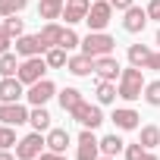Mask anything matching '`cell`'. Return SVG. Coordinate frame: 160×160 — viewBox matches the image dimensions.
Here are the masks:
<instances>
[{
    "label": "cell",
    "instance_id": "6da1fadb",
    "mask_svg": "<svg viewBox=\"0 0 160 160\" xmlns=\"http://www.w3.org/2000/svg\"><path fill=\"white\" fill-rule=\"evenodd\" d=\"M144 69L141 66H129V69H122V75H119V98L122 101H138L141 94H144Z\"/></svg>",
    "mask_w": 160,
    "mask_h": 160
},
{
    "label": "cell",
    "instance_id": "7a4b0ae2",
    "mask_svg": "<svg viewBox=\"0 0 160 160\" xmlns=\"http://www.w3.org/2000/svg\"><path fill=\"white\" fill-rule=\"evenodd\" d=\"M113 47H116V41L107 35V32H88L85 38H82V53H88V57H107V53H113Z\"/></svg>",
    "mask_w": 160,
    "mask_h": 160
},
{
    "label": "cell",
    "instance_id": "3957f363",
    "mask_svg": "<svg viewBox=\"0 0 160 160\" xmlns=\"http://www.w3.org/2000/svg\"><path fill=\"white\" fill-rule=\"evenodd\" d=\"M50 66H47V60L44 57H28V60H22L19 63V72H16V78L22 85H35V82H41L44 78V72H47Z\"/></svg>",
    "mask_w": 160,
    "mask_h": 160
},
{
    "label": "cell",
    "instance_id": "277c9868",
    "mask_svg": "<svg viewBox=\"0 0 160 160\" xmlns=\"http://www.w3.org/2000/svg\"><path fill=\"white\" fill-rule=\"evenodd\" d=\"M69 116L82 126V129H98L101 122H104V113H101V107L98 104H88V101H82L78 107H72L69 110Z\"/></svg>",
    "mask_w": 160,
    "mask_h": 160
},
{
    "label": "cell",
    "instance_id": "5b68a950",
    "mask_svg": "<svg viewBox=\"0 0 160 160\" xmlns=\"http://www.w3.org/2000/svg\"><path fill=\"white\" fill-rule=\"evenodd\" d=\"M110 16H113V7H110V0H94L85 22H88V32H104L110 25Z\"/></svg>",
    "mask_w": 160,
    "mask_h": 160
},
{
    "label": "cell",
    "instance_id": "8992f818",
    "mask_svg": "<svg viewBox=\"0 0 160 160\" xmlns=\"http://www.w3.org/2000/svg\"><path fill=\"white\" fill-rule=\"evenodd\" d=\"M44 148H47V138H41V132H32L22 141H16V157L19 160H35V157L44 154Z\"/></svg>",
    "mask_w": 160,
    "mask_h": 160
},
{
    "label": "cell",
    "instance_id": "52a82bcc",
    "mask_svg": "<svg viewBox=\"0 0 160 160\" xmlns=\"http://www.w3.org/2000/svg\"><path fill=\"white\" fill-rule=\"evenodd\" d=\"M53 94H57V85L50 82V78H41V82L28 85V91H25V98H28V104H32V107H44Z\"/></svg>",
    "mask_w": 160,
    "mask_h": 160
},
{
    "label": "cell",
    "instance_id": "ba28073f",
    "mask_svg": "<svg viewBox=\"0 0 160 160\" xmlns=\"http://www.w3.org/2000/svg\"><path fill=\"white\" fill-rule=\"evenodd\" d=\"M16 53H19L22 60L41 57V53H47V44L41 41V35H22V38H16Z\"/></svg>",
    "mask_w": 160,
    "mask_h": 160
},
{
    "label": "cell",
    "instance_id": "9c48e42d",
    "mask_svg": "<svg viewBox=\"0 0 160 160\" xmlns=\"http://www.w3.org/2000/svg\"><path fill=\"white\" fill-rule=\"evenodd\" d=\"M101 157V141L94 138V129H82L78 135V160H98Z\"/></svg>",
    "mask_w": 160,
    "mask_h": 160
},
{
    "label": "cell",
    "instance_id": "30bf717a",
    "mask_svg": "<svg viewBox=\"0 0 160 160\" xmlns=\"http://www.w3.org/2000/svg\"><path fill=\"white\" fill-rule=\"evenodd\" d=\"M0 122L3 126H22L28 122V110L16 101V104H0Z\"/></svg>",
    "mask_w": 160,
    "mask_h": 160
},
{
    "label": "cell",
    "instance_id": "8fae6325",
    "mask_svg": "<svg viewBox=\"0 0 160 160\" xmlns=\"http://www.w3.org/2000/svg\"><path fill=\"white\" fill-rule=\"evenodd\" d=\"M88 10H91V0H66V7H63V19H66V25L85 22Z\"/></svg>",
    "mask_w": 160,
    "mask_h": 160
},
{
    "label": "cell",
    "instance_id": "7c38bea8",
    "mask_svg": "<svg viewBox=\"0 0 160 160\" xmlns=\"http://www.w3.org/2000/svg\"><path fill=\"white\" fill-rule=\"evenodd\" d=\"M94 72H98V78H104V82H113V78H119V75H122V69H119V63H116V57H113V53L98 57V60H94Z\"/></svg>",
    "mask_w": 160,
    "mask_h": 160
},
{
    "label": "cell",
    "instance_id": "4fadbf2b",
    "mask_svg": "<svg viewBox=\"0 0 160 160\" xmlns=\"http://www.w3.org/2000/svg\"><path fill=\"white\" fill-rule=\"evenodd\" d=\"M144 25H148V10H141V7H129L126 16H122V28H126L129 35H138V32H144Z\"/></svg>",
    "mask_w": 160,
    "mask_h": 160
},
{
    "label": "cell",
    "instance_id": "5bb4252c",
    "mask_svg": "<svg viewBox=\"0 0 160 160\" xmlns=\"http://www.w3.org/2000/svg\"><path fill=\"white\" fill-rule=\"evenodd\" d=\"M22 98V82L16 75H7L0 78V104H16Z\"/></svg>",
    "mask_w": 160,
    "mask_h": 160
},
{
    "label": "cell",
    "instance_id": "9a60e30c",
    "mask_svg": "<svg viewBox=\"0 0 160 160\" xmlns=\"http://www.w3.org/2000/svg\"><path fill=\"white\" fill-rule=\"evenodd\" d=\"M110 119L116 122V129H122V132H132V129H138V119H141V116H138L132 107H116Z\"/></svg>",
    "mask_w": 160,
    "mask_h": 160
},
{
    "label": "cell",
    "instance_id": "2e32d148",
    "mask_svg": "<svg viewBox=\"0 0 160 160\" xmlns=\"http://www.w3.org/2000/svg\"><path fill=\"white\" fill-rule=\"evenodd\" d=\"M66 69H69L72 75H91V72H94V57H88V53H78V57H69Z\"/></svg>",
    "mask_w": 160,
    "mask_h": 160
},
{
    "label": "cell",
    "instance_id": "e0dca14e",
    "mask_svg": "<svg viewBox=\"0 0 160 160\" xmlns=\"http://www.w3.org/2000/svg\"><path fill=\"white\" fill-rule=\"evenodd\" d=\"M69 132L66 129H47V151H57V154H66L69 148Z\"/></svg>",
    "mask_w": 160,
    "mask_h": 160
},
{
    "label": "cell",
    "instance_id": "ac0fdd59",
    "mask_svg": "<svg viewBox=\"0 0 160 160\" xmlns=\"http://www.w3.org/2000/svg\"><path fill=\"white\" fill-rule=\"evenodd\" d=\"M63 7H66V0H41V3H38V13H41V19L53 22V19L63 16Z\"/></svg>",
    "mask_w": 160,
    "mask_h": 160
},
{
    "label": "cell",
    "instance_id": "d6986e66",
    "mask_svg": "<svg viewBox=\"0 0 160 160\" xmlns=\"http://www.w3.org/2000/svg\"><path fill=\"white\" fill-rule=\"evenodd\" d=\"M63 32H66V28H63V25H57V22H47V25L41 28V41L47 44V50H50V47H60Z\"/></svg>",
    "mask_w": 160,
    "mask_h": 160
},
{
    "label": "cell",
    "instance_id": "ffe728a7",
    "mask_svg": "<svg viewBox=\"0 0 160 160\" xmlns=\"http://www.w3.org/2000/svg\"><path fill=\"white\" fill-rule=\"evenodd\" d=\"M57 98H60V107L69 113L72 107H78V104H82L85 98H82V91H78V88H63V91H57Z\"/></svg>",
    "mask_w": 160,
    "mask_h": 160
},
{
    "label": "cell",
    "instance_id": "44dd1931",
    "mask_svg": "<svg viewBox=\"0 0 160 160\" xmlns=\"http://www.w3.org/2000/svg\"><path fill=\"white\" fill-rule=\"evenodd\" d=\"M116 98H119L116 85H113V82H104V78H98V104H113Z\"/></svg>",
    "mask_w": 160,
    "mask_h": 160
},
{
    "label": "cell",
    "instance_id": "7402d4cb",
    "mask_svg": "<svg viewBox=\"0 0 160 160\" xmlns=\"http://www.w3.org/2000/svg\"><path fill=\"white\" fill-rule=\"evenodd\" d=\"M28 122L35 126V132H47V129H50V113H47L44 107H35V110L28 113Z\"/></svg>",
    "mask_w": 160,
    "mask_h": 160
},
{
    "label": "cell",
    "instance_id": "603a6c76",
    "mask_svg": "<svg viewBox=\"0 0 160 160\" xmlns=\"http://www.w3.org/2000/svg\"><path fill=\"white\" fill-rule=\"evenodd\" d=\"M119 151H126V141H122L119 135H107V138H101V154H107V157H116Z\"/></svg>",
    "mask_w": 160,
    "mask_h": 160
},
{
    "label": "cell",
    "instance_id": "cb8c5ba5",
    "mask_svg": "<svg viewBox=\"0 0 160 160\" xmlns=\"http://www.w3.org/2000/svg\"><path fill=\"white\" fill-rule=\"evenodd\" d=\"M148 60H151V47H144V44H132V47H129V63H132V66H141V69H144Z\"/></svg>",
    "mask_w": 160,
    "mask_h": 160
},
{
    "label": "cell",
    "instance_id": "d4e9b609",
    "mask_svg": "<svg viewBox=\"0 0 160 160\" xmlns=\"http://www.w3.org/2000/svg\"><path fill=\"white\" fill-rule=\"evenodd\" d=\"M69 50H63V47H50L47 53H44V60H47V66L50 69H63L66 63H69V57H66Z\"/></svg>",
    "mask_w": 160,
    "mask_h": 160
},
{
    "label": "cell",
    "instance_id": "484cf974",
    "mask_svg": "<svg viewBox=\"0 0 160 160\" xmlns=\"http://www.w3.org/2000/svg\"><path fill=\"white\" fill-rule=\"evenodd\" d=\"M138 141L144 144V151L157 148V144H160V129H157V126H144V129H141V138H138Z\"/></svg>",
    "mask_w": 160,
    "mask_h": 160
},
{
    "label": "cell",
    "instance_id": "4316f807",
    "mask_svg": "<svg viewBox=\"0 0 160 160\" xmlns=\"http://www.w3.org/2000/svg\"><path fill=\"white\" fill-rule=\"evenodd\" d=\"M19 72V60H16V53H3L0 57V75H16Z\"/></svg>",
    "mask_w": 160,
    "mask_h": 160
},
{
    "label": "cell",
    "instance_id": "83f0119b",
    "mask_svg": "<svg viewBox=\"0 0 160 160\" xmlns=\"http://www.w3.org/2000/svg\"><path fill=\"white\" fill-rule=\"evenodd\" d=\"M28 7V0H0V16H16Z\"/></svg>",
    "mask_w": 160,
    "mask_h": 160
},
{
    "label": "cell",
    "instance_id": "f1b7e54d",
    "mask_svg": "<svg viewBox=\"0 0 160 160\" xmlns=\"http://www.w3.org/2000/svg\"><path fill=\"white\" fill-rule=\"evenodd\" d=\"M151 107H160V78H157V82H148L144 85V94H141Z\"/></svg>",
    "mask_w": 160,
    "mask_h": 160
},
{
    "label": "cell",
    "instance_id": "f546056e",
    "mask_svg": "<svg viewBox=\"0 0 160 160\" xmlns=\"http://www.w3.org/2000/svg\"><path fill=\"white\" fill-rule=\"evenodd\" d=\"M3 148H16V126H3L0 122V151Z\"/></svg>",
    "mask_w": 160,
    "mask_h": 160
},
{
    "label": "cell",
    "instance_id": "4dcf8cb0",
    "mask_svg": "<svg viewBox=\"0 0 160 160\" xmlns=\"http://www.w3.org/2000/svg\"><path fill=\"white\" fill-rule=\"evenodd\" d=\"M60 47L63 50H75V47H82V38H78L69 25H66V32H63V41H60Z\"/></svg>",
    "mask_w": 160,
    "mask_h": 160
},
{
    "label": "cell",
    "instance_id": "1f68e13d",
    "mask_svg": "<svg viewBox=\"0 0 160 160\" xmlns=\"http://www.w3.org/2000/svg\"><path fill=\"white\" fill-rule=\"evenodd\" d=\"M3 28H7V32H10L13 38H22V32H25V25H22V19H19V16H7Z\"/></svg>",
    "mask_w": 160,
    "mask_h": 160
},
{
    "label": "cell",
    "instance_id": "d6a6232c",
    "mask_svg": "<svg viewBox=\"0 0 160 160\" xmlns=\"http://www.w3.org/2000/svg\"><path fill=\"white\" fill-rule=\"evenodd\" d=\"M144 157V144L135 141V144H126V160H141Z\"/></svg>",
    "mask_w": 160,
    "mask_h": 160
},
{
    "label": "cell",
    "instance_id": "836d02e7",
    "mask_svg": "<svg viewBox=\"0 0 160 160\" xmlns=\"http://www.w3.org/2000/svg\"><path fill=\"white\" fill-rule=\"evenodd\" d=\"M10 44H13V35H10L3 25H0V57H3V53H10Z\"/></svg>",
    "mask_w": 160,
    "mask_h": 160
},
{
    "label": "cell",
    "instance_id": "e575fe53",
    "mask_svg": "<svg viewBox=\"0 0 160 160\" xmlns=\"http://www.w3.org/2000/svg\"><path fill=\"white\" fill-rule=\"evenodd\" d=\"M148 19H160V0H151L148 3Z\"/></svg>",
    "mask_w": 160,
    "mask_h": 160
},
{
    "label": "cell",
    "instance_id": "d590c367",
    "mask_svg": "<svg viewBox=\"0 0 160 160\" xmlns=\"http://www.w3.org/2000/svg\"><path fill=\"white\" fill-rule=\"evenodd\" d=\"M110 7H113V10H122V13H126L129 7H135V0H110Z\"/></svg>",
    "mask_w": 160,
    "mask_h": 160
},
{
    "label": "cell",
    "instance_id": "8d00e7d4",
    "mask_svg": "<svg viewBox=\"0 0 160 160\" xmlns=\"http://www.w3.org/2000/svg\"><path fill=\"white\" fill-rule=\"evenodd\" d=\"M38 160H66V154H57V151H44Z\"/></svg>",
    "mask_w": 160,
    "mask_h": 160
},
{
    "label": "cell",
    "instance_id": "74e56055",
    "mask_svg": "<svg viewBox=\"0 0 160 160\" xmlns=\"http://www.w3.org/2000/svg\"><path fill=\"white\" fill-rule=\"evenodd\" d=\"M144 69H160V53H151V60L144 63Z\"/></svg>",
    "mask_w": 160,
    "mask_h": 160
},
{
    "label": "cell",
    "instance_id": "f35d334b",
    "mask_svg": "<svg viewBox=\"0 0 160 160\" xmlns=\"http://www.w3.org/2000/svg\"><path fill=\"white\" fill-rule=\"evenodd\" d=\"M0 160H19L16 154H10V148H3V151H0Z\"/></svg>",
    "mask_w": 160,
    "mask_h": 160
},
{
    "label": "cell",
    "instance_id": "ab89813d",
    "mask_svg": "<svg viewBox=\"0 0 160 160\" xmlns=\"http://www.w3.org/2000/svg\"><path fill=\"white\" fill-rule=\"evenodd\" d=\"M141 160H157V157H154V154H148V151H144V157H141Z\"/></svg>",
    "mask_w": 160,
    "mask_h": 160
},
{
    "label": "cell",
    "instance_id": "60d3db41",
    "mask_svg": "<svg viewBox=\"0 0 160 160\" xmlns=\"http://www.w3.org/2000/svg\"><path fill=\"white\" fill-rule=\"evenodd\" d=\"M98 160H113V157H107V154H104V157H98Z\"/></svg>",
    "mask_w": 160,
    "mask_h": 160
},
{
    "label": "cell",
    "instance_id": "b9f144b4",
    "mask_svg": "<svg viewBox=\"0 0 160 160\" xmlns=\"http://www.w3.org/2000/svg\"><path fill=\"white\" fill-rule=\"evenodd\" d=\"M157 44H160V28H157Z\"/></svg>",
    "mask_w": 160,
    "mask_h": 160
}]
</instances>
